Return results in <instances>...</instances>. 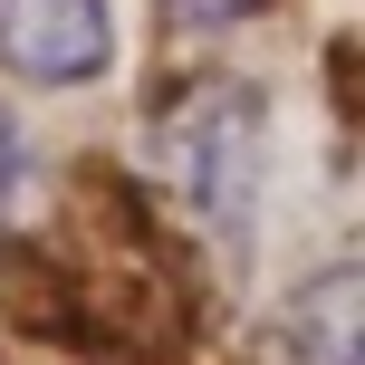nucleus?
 I'll use <instances>...</instances> for the list:
<instances>
[{"instance_id": "1", "label": "nucleus", "mask_w": 365, "mask_h": 365, "mask_svg": "<svg viewBox=\"0 0 365 365\" xmlns=\"http://www.w3.org/2000/svg\"><path fill=\"white\" fill-rule=\"evenodd\" d=\"M154 154H164L173 192L192 202V221L221 240V250H240V240H250V212H259V164H269V106H259V87L202 77V87L164 115Z\"/></svg>"}, {"instance_id": "2", "label": "nucleus", "mask_w": 365, "mask_h": 365, "mask_svg": "<svg viewBox=\"0 0 365 365\" xmlns=\"http://www.w3.org/2000/svg\"><path fill=\"white\" fill-rule=\"evenodd\" d=\"M0 68L29 87H96L115 68L106 0H0Z\"/></svg>"}, {"instance_id": "3", "label": "nucleus", "mask_w": 365, "mask_h": 365, "mask_svg": "<svg viewBox=\"0 0 365 365\" xmlns=\"http://www.w3.org/2000/svg\"><path fill=\"white\" fill-rule=\"evenodd\" d=\"M289 356L298 365H356V269H327L289 308Z\"/></svg>"}, {"instance_id": "4", "label": "nucleus", "mask_w": 365, "mask_h": 365, "mask_svg": "<svg viewBox=\"0 0 365 365\" xmlns=\"http://www.w3.org/2000/svg\"><path fill=\"white\" fill-rule=\"evenodd\" d=\"M19 202H29V135H19V115L0 106V231L19 221Z\"/></svg>"}, {"instance_id": "5", "label": "nucleus", "mask_w": 365, "mask_h": 365, "mask_svg": "<svg viewBox=\"0 0 365 365\" xmlns=\"http://www.w3.org/2000/svg\"><path fill=\"white\" fill-rule=\"evenodd\" d=\"M259 0H173V19L182 29H221V19H250Z\"/></svg>"}]
</instances>
